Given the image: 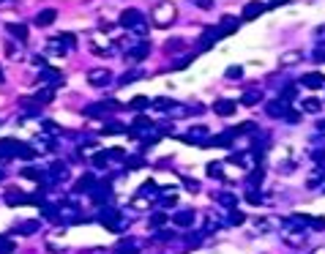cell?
<instances>
[{
    "label": "cell",
    "mask_w": 325,
    "mask_h": 254,
    "mask_svg": "<svg viewBox=\"0 0 325 254\" xmlns=\"http://www.w3.org/2000/svg\"><path fill=\"white\" fill-rule=\"evenodd\" d=\"M151 19H153L156 28H167V25L175 19V6H172V3H159V6L153 9V17H151Z\"/></svg>",
    "instance_id": "cell-1"
},
{
    "label": "cell",
    "mask_w": 325,
    "mask_h": 254,
    "mask_svg": "<svg viewBox=\"0 0 325 254\" xmlns=\"http://www.w3.org/2000/svg\"><path fill=\"white\" fill-rule=\"evenodd\" d=\"M262 11H265V6H262V3H249L246 9H243V14H246L249 19H254V17H260Z\"/></svg>",
    "instance_id": "cell-3"
},
{
    "label": "cell",
    "mask_w": 325,
    "mask_h": 254,
    "mask_svg": "<svg viewBox=\"0 0 325 254\" xmlns=\"http://www.w3.org/2000/svg\"><path fill=\"white\" fill-rule=\"evenodd\" d=\"M137 19H140V11H126V14L120 17V22L123 25H137Z\"/></svg>",
    "instance_id": "cell-6"
},
{
    "label": "cell",
    "mask_w": 325,
    "mask_h": 254,
    "mask_svg": "<svg viewBox=\"0 0 325 254\" xmlns=\"http://www.w3.org/2000/svg\"><path fill=\"white\" fill-rule=\"evenodd\" d=\"M90 82H93V85L110 82V71H93V74H90Z\"/></svg>",
    "instance_id": "cell-4"
},
{
    "label": "cell",
    "mask_w": 325,
    "mask_h": 254,
    "mask_svg": "<svg viewBox=\"0 0 325 254\" xmlns=\"http://www.w3.org/2000/svg\"><path fill=\"white\" fill-rule=\"evenodd\" d=\"M314 162H317V164H325V150H317V153H314Z\"/></svg>",
    "instance_id": "cell-12"
},
{
    "label": "cell",
    "mask_w": 325,
    "mask_h": 254,
    "mask_svg": "<svg viewBox=\"0 0 325 254\" xmlns=\"http://www.w3.org/2000/svg\"><path fill=\"white\" fill-rule=\"evenodd\" d=\"M301 82L306 85V88L314 90V88H322V85H325V77H322V74H306V77L301 79Z\"/></svg>",
    "instance_id": "cell-2"
},
{
    "label": "cell",
    "mask_w": 325,
    "mask_h": 254,
    "mask_svg": "<svg viewBox=\"0 0 325 254\" xmlns=\"http://www.w3.org/2000/svg\"><path fill=\"white\" fill-rule=\"evenodd\" d=\"M298 60H301V55H298V52H290V55H284L282 63H284V66H295Z\"/></svg>",
    "instance_id": "cell-10"
},
{
    "label": "cell",
    "mask_w": 325,
    "mask_h": 254,
    "mask_svg": "<svg viewBox=\"0 0 325 254\" xmlns=\"http://www.w3.org/2000/svg\"><path fill=\"white\" fill-rule=\"evenodd\" d=\"M320 131H325V120H322V123H320Z\"/></svg>",
    "instance_id": "cell-14"
},
{
    "label": "cell",
    "mask_w": 325,
    "mask_h": 254,
    "mask_svg": "<svg viewBox=\"0 0 325 254\" xmlns=\"http://www.w3.org/2000/svg\"><path fill=\"white\" fill-rule=\"evenodd\" d=\"M284 240L293 243V246H303V243H306V235H303V232H298V235H284Z\"/></svg>",
    "instance_id": "cell-8"
},
{
    "label": "cell",
    "mask_w": 325,
    "mask_h": 254,
    "mask_svg": "<svg viewBox=\"0 0 325 254\" xmlns=\"http://www.w3.org/2000/svg\"><path fill=\"white\" fill-rule=\"evenodd\" d=\"M233 110H235L233 101H219V104H216V112H219V115H229Z\"/></svg>",
    "instance_id": "cell-7"
},
{
    "label": "cell",
    "mask_w": 325,
    "mask_h": 254,
    "mask_svg": "<svg viewBox=\"0 0 325 254\" xmlns=\"http://www.w3.org/2000/svg\"><path fill=\"white\" fill-rule=\"evenodd\" d=\"M257 98H260V93H257V90H252V93H246V96H243V104H254Z\"/></svg>",
    "instance_id": "cell-11"
},
{
    "label": "cell",
    "mask_w": 325,
    "mask_h": 254,
    "mask_svg": "<svg viewBox=\"0 0 325 254\" xmlns=\"http://www.w3.org/2000/svg\"><path fill=\"white\" fill-rule=\"evenodd\" d=\"M303 110H306V112H320L322 101H320V98H306V101H303Z\"/></svg>",
    "instance_id": "cell-5"
},
{
    "label": "cell",
    "mask_w": 325,
    "mask_h": 254,
    "mask_svg": "<svg viewBox=\"0 0 325 254\" xmlns=\"http://www.w3.org/2000/svg\"><path fill=\"white\" fill-rule=\"evenodd\" d=\"M52 19H55V11H44V14H38L36 22H38V25H50Z\"/></svg>",
    "instance_id": "cell-9"
},
{
    "label": "cell",
    "mask_w": 325,
    "mask_h": 254,
    "mask_svg": "<svg viewBox=\"0 0 325 254\" xmlns=\"http://www.w3.org/2000/svg\"><path fill=\"white\" fill-rule=\"evenodd\" d=\"M311 224H314L317 230H325V219H311Z\"/></svg>",
    "instance_id": "cell-13"
}]
</instances>
